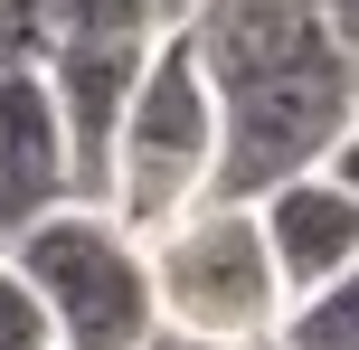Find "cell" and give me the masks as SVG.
Returning a JSON list of instances; mask_svg holds the SVG:
<instances>
[{"instance_id":"obj_1","label":"cell","mask_w":359,"mask_h":350,"mask_svg":"<svg viewBox=\"0 0 359 350\" xmlns=\"http://www.w3.org/2000/svg\"><path fill=\"white\" fill-rule=\"evenodd\" d=\"M189 48L217 95V170L208 199L255 208L274 180H303L359 123V67L331 48L312 0H198Z\"/></svg>"},{"instance_id":"obj_2","label":"cell","mask_w":359,"mask_h":350,"mask_svg":"<svg viewBox=\"0 0 359 350\" xmlns=\"http://www.w3.org/2000/svg\"><path fill=\"white\" fill-rule=\"evenodd\" d=\"M0 256L29 275V294L48 303L57 350H151L161 341V303H151V256L114 208H48L29 218Z\"/></svg>"},{"instance_id":"obj_3","label":"cell","mask_w":359,"mask_h":350,"mask_svg":"<svg viewBox=\"0 0 359 350\" xmlns=\"http://www.w3.org/2000/svg\"><path fill=\"white\" fill-rule=\"evenodd\" d=\"M208 170H217V95L208 67H198L189 29H161L133 76V105L123 133H114V170H104V208L133 227V237H161L180 208L208 199Z\"/></svg>"},{"instance_id":"obj_4","label":"cell","mask_w":359,"mask_h":350,"mask_svg":"<svg viewBox=\"0 0 359 350\" xmlns=\"http://www.w3.org/2000/svg\"><path fill=\"white\" fill-rule=\"evenodd\" d=\"M151 256V303H161V332L180 341H217V350H255L284 322V275L265 256V227L236 199H198L180 208L161 237H142Z\"/></svg>"},{"instance_id":"obj_5","label":"cell","mask_w":359,"mask_h":350,"mask_svg":"<svg viewBox=\"0 0 359 350\" xmlns=\"http://www.w3.org/2000/svg\"><path fill=\"white\" fill-rule=\"evenodd\" d=\"M142 57H151V38H142V48H95V38H76V48H57L48 67H38L57 123H67V161H76V199H86V208H104L114 133H123V105H133Z\"/></svg>"},{"instance_id":"obj_6","label":"cell","mask_w":359,"mask_h":350,"mask_svg":"<svg viewBox=\"0 0 359 350\" xmlns=\"http://www.w3.org/2000/svg\"><path fill=\"white\" fill-rule=\"evenodd\" d=\"M255 227H265V256H274V275H284V303L312 294V284H331L359 256V199L331 180V170L274 180L265 199H255Z\"/></svg>"},{"instance_id":"obj_7","label":"cell","mask_w":359,"mask_h":350,"mask_svg":"<svg viewBox=\"0 0 359 350\" xmlns=\"http://www.w3.org/2000/svg\"><path fill=\"white\" fill-rule=\"evenodd\" d=\"M67 199H76V161L48 105V76H0V246Z\"/></svg>"},{"instance_id":"obj_8","label":"cell","mask_w":359,"mask_h":350,"mask_svg":"<svg viewBox=\"0 0 359 350\" xmlns=\"http://www.w3.org/2000/svg\"><path fill=\"white\" fill-rule=\"evenodd\" d=\"M274 350H359V256H350L331 284H312V294L284 303Z\"/></svg>"},{"instance_id":"obj_9","label":"cell","mask_w":359,"mask_h":350,"mask_svg":"<svg viewBox=\"0 0 359 350\" xmlns=\"http://www.w3.org/2000/svg\"><path fill=\"white\" fill-rule=\"evenodd\" d=\"M48 19H57V48H76V38H95V48L161 38V0H48Z\"/></svg>"},{"instance_id":"obj_10","label":"cell","mask_w":359,"mask_h":350,"mask_svg":"<svg viewBox=\"0 0 359 350\" xmlns=\"http://www.w3.org/2000/svg\"><path fill=\"white\" fill-rule=\"evenodd\" d=\"M48 57H57L48 0H0V76H38Z\"/></svg>"},{"instance_id":"obj_11","label":"cell","mask_w":359,"mask_h":350,"mask_svg":"<svg viewBox=\"0 0 359 350\" xmlns=\"http://www.w3.org/2000/svg\"><path fill=\"white\" fill-rule=\"evenodd\" d=\"M0 350H57V332H48V303L29 294V275H19L10 256H0Z\"/></svg>"},{"instance_id":"obj_12","label":"cell","mask_w":359,"mask_h":350,"mask_svg":"<svg viewBox=\"0 0 359 350\" xmlns=\"http://www.w3.org/2000/svg\"><path fill=\"white\" fill-rule=\"evenodd\" d=\"M312 19H322V29H331V48L359 67V0H312Z\"/></svg>"},{"instance_id":"obj_13","label":"cell","mask_w":359,"mask_h":350,"mask_svg":"<svg viewBox=\"0 0 359 350\" xmlns=\"http://www.w3.org/2000/svg\"><path fill=\"white\" fill-rule=\"evenodd\" d=\"M322 170H331V180H341V189H350V199H359V123L341 133V142H331V161H322Z\"/></svg>"},{"instance_id":"obj_14","label":"cell","mask_w":359,"mask_h":350,"mask_svg":"<svg viewBox=\"0 0 359 350\" xmlns=\"http://www.w3.org/2000/svg\"><path fill=\"white\" fill-rule=\"evenodd\" d=\"M198 10V0H161V29H180V19H189Z\"/></svg>"},{"instance_id":"obj_15","label":"cell","mask_w":359,"mask_h":350,"mask_svg":"<svg viewBox=\"0 0 359 350\" xmlns=\"http://www.w3.org/2000/svg\"><path fill=\"white\" fill-rule=\"evenodd\" d=\"M151 350H217V341H180V332H161V341H151Z\"/></svg>"},{"instance_id":"obj_16","label":"cell","mask_w":359,"mask_h":350,"mask_svg":"<svg viewBox=\"0 0 359 350\" xmlns=\"http://www.w3.org/2000/svg\"><path fill=\"white\" fill-rule=\"evenodd\" d=\"M255 350H274V341H255Z\"/></svg>"}]
</instances>
